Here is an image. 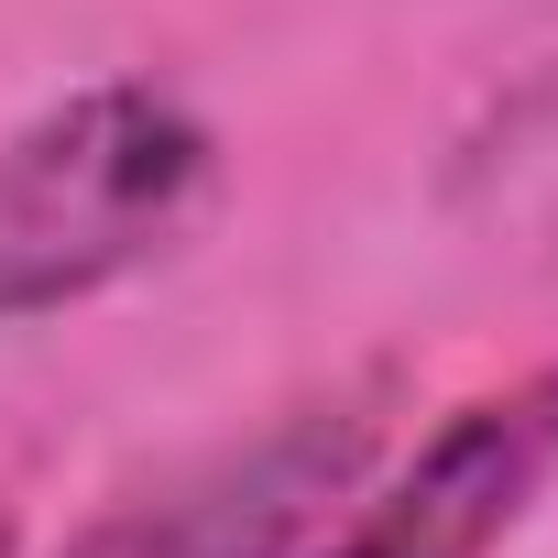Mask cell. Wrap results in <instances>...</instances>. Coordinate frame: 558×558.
I'll list each match as a JSON object with an SVG mask.
<instances>
[{
  "mask_svg": "<svg viewBox=\"0 0 558 558\" xmlns=\"http://www.w3.org/2000/svg\"><path fill=\"white\" fill-rule=\"evenodd\" d=\"M208 186V132L165 88H77L0 143V329L99 296L175 241Z\"/></svg>",
  "mask_w": 558,
  "mask_h": 558,
  "instance_id": "6da1fadb",
  "label": "cell"
},
{
  "mask_svg": "<svg viewBox=\"0 0 558 558\" xmlns=\"http://www.w3.org/2000/svg\"><path fill=\"white\" fill-rule=\"evenodd\" d=\"M0 558H12V525H0Z\"/></svg>",
  "mask_w": 558,
  "mask_h": 558,
  "instance_id": "277c9868",
  "label": "cell"
},
{
  "mask_svg": "<svg viewBox=\"0 0 558 558\" xmlns=\"http://www.w3.org/2000/svg\"><path fill=\"white\" fill-rule=\"evenodd\" d=\"M558 482V362L504 384V395H471L373 504L340 547L318 558H493L536 493Z\"/></svg>",
  "mask_w": 558,
  "mask_h": 558,
  "instance_id": "7a4b0ae2",
  "label": "cell"
},
{
  "mask_svg": "<svg viewBox=\"0 0 558 558\" xmlns=\"http://www.w3.org/2000/svg\"><path fill=\"white\" fill-rule=\"evenodd\" d=\"M362 449H373V416L362 405L286 416L274 438H252V449H230V460H208V471H186V482L99 514L66 558H286L351 493Z\"/></svg>",
  "mask_w": 558,
  "mask_h": 558,
  "instance_id": "3957f363",
  "label": "cell"
}]
</instances>
